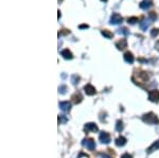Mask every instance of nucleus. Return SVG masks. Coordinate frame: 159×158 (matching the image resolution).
I'll list each match as a JSON object with an SVG mask.
<instances>
[{
	"label": "nucleus",
	"mask_w": 159,
	"mask_h": 158,
	"mask_svg": "<svg viewBox=\"0 0 159 158\" xmlns=\"http://www.w3.org/2000/svg\"><path fill=\"white\" fill-rule=\"evenodd\" d=\"M60 108H61L63 111L67 113V111H70V108H71L70 102H61V103H60Z\"/></svg>",
	"instance_id": "13"
},
{
	"label": "nucleus",
	"mask_w": 159,
	"mask_h": 158,
	"mask_svg": "<svg viewBox=\"0 0 159 158\" xmlns=\"http://www.w3.org/2000/svg\"><path fill=\"white\" fill-rule=\"evenodd\" d=\"M84 90H85L87 96H93L96 95V88L91 85V84H87V85L84 87Z\"/></svg>",
	"instance_id": "9"
},
{
	"label": "nucleus",
	"mask_w": 159,
	"mask_h": 158,
	"mask_svg": "<svg viewBox=\"0 0 159 158\" xmlns=\"http://www.w3.org/2000/svg\"><path fill=\"white\" fill-rule=\"evenodd\" d=\"M82 144H83L84 147H87L88 150H90V151H93L94 147H96V143H94L93 139H84L83 141H82Z\"/></svg>",
	"instance_id": "5"
},
{
	"label": "nucleus",
	"mask_w": 159,
	"mask_h": 158,
	"mask_svg": "<svg viewBox=\"0 0 159 158\" xmlns=\"http://www.w3.org/2000/svg\"><path fill=\"white\" fill-rule=\"evenodd\" d=\"M100 157H101V158H110L108 156H106V155H100Z\"/></svg>",
	"instance_id": "31"
},
{
	"label": "nucleus",
	"mask_w": 159,
	"mask_h": 158,
	"mask_svg": "<svg viewBox=\"0 0 159 158\" xmlns=\"http://www.w3.org/2000/svg\"><path fill=\"white\" fill-rule=\"evenodd\" d=\"M123 122L122 121H117V123H116V131L117 132H121V131H123Z\"/></svg>",
	"instance_id": "20"
},
{
	"label": "nucleus",
	"mask_w": 159,
	"mask_h": 158,
	"mask_svg": "<svg viewBox=\"0 0 159 158\" xmlns=\"http://www.w3.org/2000/svg\"><path fill=\"white\" fill-rule=\"evenodd\" d=\"M142 121L147 124H157L159 120L158 117L154 113H148L142 116Z\"/></svg>",
	"instance_id": "2"
},
{
	"label": "nucleus",
	"mask_w": 159,
	"mask_h": 158,
	"mask_svg": "<svg viewBox=\"0 0 159 158\" xmlns=\"http://www.w3.org/2000/svg\"><path fill=\"white\" fill-rule=\"evenodd\" d=\"M66 89H67V87H66L65 85H63V86H60L58 87V93H61V95H64V93H66Z\"/></svg>",
	"instance_id": "25"
},
{
	"label": "nucleus",
	"mask_w": 159,
	"mask_h": 158,
	"mask_svg": "<svg viewBox=\"0 0 159 158\" xmlns=\"http://www.w3.org/2000/svg\"><path fill=\"white\" fill-rule=\"evenodd\" d=\"M84 129H85L86 132H92V133H96V132H98V126L96 125L94 123H86L85 126H84Z\"/></svg>",
	"instance_id": "8"
},
{
	"label": "nucleus",
	"mask_w": 159,
	"mask_h": 158,
	"mask_svg": "<svg viewBox=\"0 0 159 158\" xmlns=\"http://www.w3.org/2000/svg\"><path fill=\"white\" fill-rule=\"evenodd\" d=\"M148 79H150V76H148V72H145V71H136V72L133 74V82L135 84H138V85L142 86L143 83H147L148 81Z\"/></svg>",
	"instance_id": "1"
},
{
	"label": "nucleus",
	"mask_w": 159,
	"mask_h": 158,
	"mask_svg": "<svg viewBox=\"0 0 159 158\" xmlns=\"http://www.w3.org/2000/svg\"><path fill=\"white\" fill-rule=\"evenodd\" d=\"M155 48H156V49H157V50L159 51V40H158V42L155 44Z\"/></svg>",
	"instance_id": "30"
},
{
	"label": "nucleus",
	"mask_w": 159,
	"mask_h": 158,
	"mask_svg": "<svg viewBox=\"0 0 159 158\" xmlns=\"http://www.w3.org/2000/svg\"><path fill=\"white\" fill-rule=\"evenodd\" d=\"M118 33H119V34H124V35H126V36H127V35L129 34V31L127 30V28L123 27V28H121V29L118 30Z\"/></svg>",
	"instance_id": "21"
},
{
	"label": "nucleus",
	"mask_w": 159,
	"mask_h": 158,
	"mask_svg": "<svg viewBox=\"0 0 159 158\" xmlns=\"http://www.w3.org/2000/svg\"><path fill=\"white\" fill-rule=\"evenodd\" d=\"M122 21H123L122 16L120 14H118V13H114L109 20L110 25H119V24H121Z\"/></svg>",
	"instance_id": "3"
},
{
	"label": "nucleus",
	"mask_w": 159,
	"mask_h": 158,
	"mask_svg": "<svg viewBox=\"0 0 159 158\" xmlns=\"http://www.w3.org/2000/svg\"><path fill=\"white\" fill-rule=\"evenodd\" d=\"M158 34H159V29H157V28H154V29H152V31H151V36L156 37Z\"/></svg>",
	"instance_id": "23"
},
{
	"label": "nucleus",
	"mask_w": 159,
	"mask_h": 158,
	"mask_svg": "<svg viewBox=\"0 0 159 158\" xmlns=\"http://www.w3.org/2000/svg\"><path fill=\"white\" fill-rule=\"evenodd\" d=\"M152 6H153L152 0H142L139 4L140 9H142V10H148V9H150Z\"/></svg>",
	"instance_id": "11"
},
{
	"label": "nucleus",
	"mask_w": 159,
	"mask_h": 158,
	"mask_svg": "<svg viewBox=\"0 0 159 158\" xmlns=\"http://www.w3.org/2000/svg\"><path fill=\"white\" fill-rule=\"evenodd\" d=\"M71 99H72V102L74 104H79V103H81L82 100H83V97H82V95L80 93H75L72 97H71Z\"/></svg>",
	"instance_id": "15"
},
{
	"label": "nucleus",
	"mask_w": 159,
	"mask_h": 158,
	"mask_svg": "<svg viewBox=\"0 0 159 158\" xmlns=\"http://www.w3.org/2000/svg\"><path fill=\"white\" fill-rule=\"evenodd\" d=\"M157 150H159V140L155 141L152 144V146L148 147V154H151V153H153L154 151H157Z\"/></svg>",
	"instance_id": "16"
},
{
	"label": "nucleus",
	"mask_w": 159,
	"mask_h": 158,
	"mask_svg": "<svg viewBox=\"0 0 159 158\" xmlns=\"http://www.w3.org/2000/svg\"><path fill=\"white\" fill-rule=\"evenodd\" d=\"M81 80V78L78 75V74H73L72 76H71V81H72V84L73 85H76L78 84V82L79 81Z\"/></svg>",
	"instance_id": "22"
},
{
	"label": "nucleus",
	"mask_w": 159,
	"mask_h": 158,
	"mask_svg": "<svg viewBox=\"0 0 159 158\" xmlns=\"http://www.w3.org/2000/svg\"><path fill=\"white\" fill-rule=\"evenodd\" d=\"M121 158H133V157H132V155H129V154H124V155H122Z\"/></svg>",
	"instance_id": "29"
},
{
	"label": "nucleus",
	"mask_w": 159,
	"mask_h": 158,
	"mask_svg": "<svg viewBox=\"0 0 159 158\" xmlns=\"http://www.w3.org/2000/svg\"><path fill=\"white\" fill-rule=\"evenodd\" d=\"M68 118L66 116H58V124H65L67 123Z\"/></svg>",
	"instance_id": "19"
},
{
	"label": "nucleus",
	"mask_w": 159,
	"mask_h": 158,
	"mask_svg": "<svg viewBox=\"0 0 159 158\" xmlns=\"http://www.w3.org/2000/svg\"><path fill=\"white\" fill-rule=\"evenodd\" d=\"M123 58H124V61L127 64H133V63H134V61H135L134 55H133V53L129 52V51H127V52L124 53V55H123Z\"/></svg>",
	"instance_id": "10"
},
{
	"label": "nucleus",
	"mask_w": 159,
	"mask_h": 158,
	"mask_svg": "<svg viewBox=\"0 0 159 158\" xmlns=\"http://www.w3.org/2000/svg\"><path fill=\"white\" fill-rule=\"evenodd\" d=\"M79 158H89V156L87 154H85V153H80Z\"/></svg>",
	"instance_id": "27"
},
{
	"label": "nucleus",
	"mask_w": 159,
	"mask_h": 158,
	"mask_svg": "<svg viewBox=\"0 0 159 158\" xmlns=\"http://www.w3.org/2000/svg\"><path fill=\"white\" fill-rule=\"evenodd\" d=\"M148 100L154 103L159 102V90H151L148 93Z\"/></svg>",
	"instance_id": "4"
},
{
	"label": "nucleus",
	"mask_w": 159,
	"mask_h": 158,
	"mask_svg": "<svg viewBox=\"0 0 159 158\" xmlns=\"http://www.w3.org/2000/svg\"><path fill=\"white\" fill-rule=\"evenodd\" d=\"M61 56L65 58V60H72V58H73L72 53L70 52V50H69V49L63 50V51L61 52Z\"/></svg>",
	"instance_id": "14"
},
{
	"label": "nucleus",
	"mask_w": 159,
	"mask_h": 158,
	"mask_svg": "<svg viewBox=\"0 0 159 158\" xmlns=\"http://www.w3.org/2000/svg\"><path fill=\"white\" fill-rule=\"evenodd\" d=\"M101 1H104V2H106V1H107V0H101Z\"/></svg>",
	"instance_id": "33"
},
{
	"label": "nucleus",
	"mask_w": 159,
	"mask_h": 158,
	"mask_svg": "<svg viewBox=\"0 0 159 158\" xmlns=\"http://www.w3.org/2000/svg\"><path fill=\"white\" fill-rule=\"evenodd\" d=\"M116 47L118 50H124L125 48H127V42L126 39H120L119 42L116 43Z\"/></svg>",
	"instance_id": "12"
},
{
	"label": "nucleus",
	"mask_w": 159,
	"mask_h": 158,
	"mask_svg": "<svg viewBox=\"0 0 159 158\" xmlns=\"http://www.w3.org/2000/svg\"><path fill=\"white\" fill-rule=\"evenodd\" d=\"M151 21H153L152 19L148 17V18H143L142 21L140 22V29L142 30V31H147V29L148 27H150V25L152 24Z\"/></svg>",
	"instance_id": "7"
},
{
	"label": "nucleus",
	"mask_w": 159,
	"mask_h": 158,
	"mask_svg": "<svg viewBox=\"0 0 159 158\" xmlns=\"http://www.w3.org/2000/svg\"><path fill=\"white\" fill-rule=\"evenodd\" d=\"M125 143H126V139L124 138V137H119V138L116 139V146L117 147H123L125 146Z\"/></svg>",
	"instance_id": "17"
},
{
	"label": "nucleus",
	"mask_w": 159,
	"mask_h": 158,
	"mask_svg": "<svg viewBox=\"0 0 159 158\" xmlns=\"http://www.w3.org/2000/svg\"><path fill=\"white\" fill-rule=\"evenodd\" d=\"M127 21H129V24L130 25H135L136 22H138V18L137 17H130V18L127 19Z\"/></svg>",
	"instance_id": "24"
},
{
	"label": "nucleus",
	"mask_w": 159,
	"mask_h": 158,
	"mask_svg": "<svg viewBox=\"0 0 159 158\" xmlns=\"http://www.w3.org/2000/svg\"><path fill=\"white\" fill-rule=\"evenodd\" d=\"M57 13H58V16H57V17H58V19H60V17H61V11H60V10H58V12H57Z\"/></svg>",
	"instance_id": "32"
},
{
	"label": "nucleus",
	"mask_w": 159,
	"mask_h": 158,
	"mask_svg": "<svg viewBox=\"0 0 159 158\" xmlns=\"http://www.w3.org/2000/svg\"><path fill=\"white\" fill-rule=\"evenodd\" d=\"M99 139L102 143H105V144H108L110 142V136L108 133H106V132H102L99 136Z\"/></svg>",
	"instance_id": "6"
},
{
	"label": "nucleus",
	"mask_w": 159,
	"mask_h": 158,
	"mask_svg": "<svg viewBox=\"0 0 159 158\" xmlns=\"http://www.w3.org/2000/svg\"><path fill=\"white\" fill-rule=\"evenodd\" d=\"M101 33H102V35L106 38H112V36H114V34L110 31H108V30H102Z\"/></svg>",
	"instance_id": "18"
},
{
	"label": "nucleus",
	"mask_w": 159,
	"mask_h": 158,
	"mask_svg": "<svg viewBox=\"0 0 159 158\" xmlns=\"http://www.w3.org/2000/svg\"><path fill=\"white\" fill-rule=\"evenodd\" d=\"M79 28L80 29H88L89 25H79Z\"/></svg>",
	"instance_id": "28"
},
{
	"label": "nucleus",
	"mask_w": 159,
	"mask_h": 158,
	"mask_svg": "<svg viewBox=\"0 0 159 158\" xmlns=\"http://www.w3.org/2000/svg\"><path fill=\"white\" fill-rule=\"evenodd\" d=\"M148 17H150L152 20H156L157 19V15H156L155 12H151L150 14H148Z\"/></svg>",
	"instance_id": "26"
}]
</instances>
